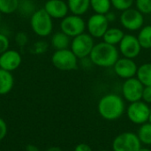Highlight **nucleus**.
Instances as JSON below:
<instances>
[{
	"label": "nucleus",
	"instance_id": "obj_1",
	"mask_svg": "<svg viewBox=\"0 0 151 151\" xmlns=\"http://www.w3.org/2000/svg\"><path fill=\"white\" fill-rule=\"evenodd\" d=\"M97 111L105 120H117L120 119L126 111L125 100L122 96L117 94H106L98 101Z\"/></svg>",
	"mask_w": 151,
	"mask_h": 151
},
{
	"label": "nucleus",
	"instance_id": "obj_2",
	"mask_svg": "<svg viewBox=\"0 0 151 151\" xmlns=\"http://www.w3.org/2000/svg\"><path fill=\"white\" fill-rule=\"evenodd\" d=\"M88 58L92 64L96 66L104 68L113 67L119 58V51L116 46L111 45L103 41L102 42L95 44Z\"/></svg>",
	"mask_w": 151,
	"mask_h": 151
},
{
	"label": "nucleus",
	"instance_id": "obj_3",
	"mask_svg": "<svg viewBox=\"0 0 151 151\" xmlns=\"http://www.w3.org/2000/svg\"><path fill=\"white\" fill-rule=\"evenodd\" d=\"M30 27L36 35L47 37L53 30V19L43 8L38 9L30 16Z\"/></svg>",
	"mask_w": 151,
	"mask_h": 151
},
{
	"label": "nucleus",
	"instance_id": "obj_4",
	"mask_svg": "<svg viewBox=\"0 0 151 151\" xmlns=\"http://www.w3.org/2000/svg\"><path fill=\"white\" fill-rule=\"evenodd\" d=\"M78 58L70 49L55 50L51 56V63L60 71L69 72L78 68Z\"/></svg>",
	"mask_w": 151,
	"mask_h": 151
},
{
	"label": "nucleus",
	"instance_id": "obj_5",
	"mask_svg": "<svg viewBox=\"0 0 151 151\" xmlns=\"http://www.w3.org/2000/svg\"><path fill=\"white\" fill-rule=\"evenodd\" d=\"M95 44L94 38L88 33L84 32L72 39L70 50L79 59H82L89 57Z\"/></svg>",
	"mask_w": 151,
	"mask_h": 151
},
{
	"label": "nucleus",
	"instance_id": "obj_6",
	"mask_svg": "<svg viewBox=\"0 0 151 151\" xmlns=\"http://www.w3.org/2000/svg\"><path fill=\"white\" fill-rule=\"evenodd\" d=\"M150 112L151 109L150 104L144 103L142 100L134 103H130V104L126 109L127 119L133 124L139 126L149 122Z\"/></svg>",
	"mask_w": 151,
	"mask_h": 151
},
{
	"label": "nucleus",
	"instance_id": "obj_7",
	"mask_svg": "<svg viewBox=\"0 0 151 151\" xmlns=\"http://www.w3.org/2000/svg\"><path fill=\"white\" fill-rule=\"evenodd\" d=\"M142 147V142L137 135L133 132H124L117 135L112 141V151H138Z\"/></svg>",
	"mask_w": 151,
	"mask_h": 151
},
{
	"label": "nucleus",
	"instance_id": "obj_8",
	"mask_svg": "<svg viewBox=\"0 0 151 151\" xmlns=\"http://www.w3.org/2000/svg\"><path fill=\"white\" fill-rule=\"evenodd\" d=\"M86 27L87 23L82 19V17L79 15H67L62 19L60 22V31L71 38L84 33Z\"/></svg>",
	"mask_w": 151,
	"mask_h": 151
},
{
	"label": "nucleus",
	"instance_id": "obj_9",
	"mask_svg": "<svg viewBox=\"0 0 151 151\" xmlns=\"http://www.w3.org/2000/svg\"><path fill=\"white\" fill-rule=\"evenodd\" d=\"M121 26L129 31L140 30L144 24V15L136 8H129L121 12L119 16Z\"/></svg>",
	"mask_w": 151,
	"mask_h": 151
},
{
	"label": "nucleus",
	"instance_id": "obj_10",
	"mask_svg": "<svg viewBox=\"0 0 151 151\" xmlns=\"http://www.w3.org/2000/svg\"><path fill=\"white\" fill-rule=\"evenodd\" d=\"M144 86L135 77L125 80L122 85V96L124 100L129 103H134L142 100Z\"/></svg>",
	"mask_w": 151,
	"mask_h": 151
},
{
	"label": "nucleus",
	"instance_id": "obj_11",
	"mask_svg": "<svg viewBox=\"0 0 151 151\" xmlns=\"http://www.w3.org/2000/svg\"><path fill=\"white\" fill-rule=\"evenodd\" d=\"M142 49L137 36L130 34L125 35L119 44V51L121 55L131 59L136 58L140 55Z\"/></svg>",
	"mask_w": 151,
	"mask_h": 151
},
{
	"label": "nucleus",
	"instance_id": "obj_12",
	"mask_svg": "<svg viewBox=\"0 0 151 151\" xmlns=\"http://www.w3.org/2000/svg\"><path fill=\"white\" fill-rule=\"evenodd\" d=\"M109 24L104 14L95 13L89 17L87 22L88 32L93 38H103L109 28Z\"/></svg>",
	"mask_w": 151,
	"mask_h": 151
},
{
	"label": "nucleus",
	"instance_id": "obj_13",
	"mask_svg": "<svg viewBox=\"0 0 151 151\" xmlns=\"http://www.w3.org/2000/svg\"><path fill=\"white\" fill-rule=\"evenodd\" d=\"M114 73L121 79L127 80L136 76L138 66L134 59L127 58H119L113 65Z\"/></svg>",
	"mask_w": 151,
	"mask_h": 151
},
{
	"label": "nucleus",
	"instance_id": "obj_14",
	"mask_svg": "<svg viewBox=\"0 0 151 151\" xmlns=\"http://www.w3.org/2000/svg\"><path fill=\"white\" fill-rule=\"evenodd\" d=\"M22 63V57L20 53L15 50L8 49L0 55V68L13 72L17 70Z\"/></svg>",
	"mask_w": 151,
	"mask_h": 151
},
{
	"label": "nucleus",
	"instance_id": "obj_15",
	"mask_svg": "<svg viewBox=\"0 0 151 151\" xmlns=\"http://www.w3.org/2000/svg\"><path fill=\"white\" fill-rule=\"evenodd\" d=\"M43 9L52 19H64L69 12L67 3L64 0H48L44 4Z\"/></svg>",
	"mask_w": 151,
	"mask_h": 151
},
{
	"label": "nucleus",
	"instance_id": "obj_16",
	"mask_svg": "<svg viewBox=\"0 0 151 151\" xmlns=\"http://www.w3.org/2000/svg\"><path fill=\"white\" fill-rule=\"evenodd\" d=\"M14 86V78L12 72L0 68V96L7 95Z\"/></svg>",
	"mask_w": 151,
	"mask_h": 151
},
{
	"label": "nucleus",
	"instance_id": "obj_17",
	"mask_svg": "<svg viewBox=\"0 0 151 151\" xmlns=\"http://www.w3.org/2000/svg\"><path fill=\"white\" fill-rule=\"evenodd\" d=\"M71 41H72L71 37H69L62 31H58L53 34V35L51 36L50 44L56 50H65V49H69L71 45Z\"/></svg>",
	"mask_w": 151,
	"mask_h": 151
},
{
	"label": "nucleus",
	"instance_id": "obj_18",
	"mask_svg": "<svg viewBox=\"0 0 151 151\" xmlns=\"http://www.w3.org/2000/svg\"><path fill=\"white\" fill-rule=\"evenodd\" d=\"M125 35L126 34L124 33V31L119 27H109L104 35L103 40L106 43L117 46L119 44Z\"/></svg>",
	"mask_w": 151,
	"mask_h": 151
},
{
	"label": "nucleus",
	"instance_id": "obj_19",
	"mask_svg": "<svg viewBox=\"0 0 151 151\" xmlns=\"http://www.w3.org/2000/svg\"><path fill=\"white\" fill-rule=\"evenodd\" d=\"M67 5L72 14L82 16L90 7V0H67Z\"/></svg>",
	"mask_w": 151,
	"mask_h": 151
},
{
	"label": "nucleus",
	"instance_id": "obj_20",
	"mask_svg": "<svg viewBox=\"0 0 151 151\" xmlns=\"http://www.w3.org/2000/svg\"><path fill=\"white\" fill-rule=\"evenodd\" d=\"M136 78L144 87H151V63H144L138 66Z\"/></svg>",
	"mask_w": 151,
	"mask_h": 151
},
{
	"label": "nucleus",
	"instance_id": "obj_21",
	"mask_svg": "<svg viewBox=\"0 0 151 151\" xmlns=\"http://www.w3.org/2000/svg\"><path fill=\"white\" fill-rule=\"evenodd\" d=\"M137 38L142 49H151V25L143 26L140 29Z\"/></svg>",
	"mask_w": 151,
	"mask_h": 151
},
{
	"label": "nucleus",
	"instance_id": "obj_22",
	"mask_svg": "<svg viewBox=\"0 0 151 151\" xmlns=\"http://www.w3.org/2000/svg\"><path fill=\"white\" fill-rule=\"evenodd\" d=\"M111 6V0H90V7L97 14H106Z\"/></svg>",
	"mask_w": 151,
	"mask_h": 151
},
{
	"label": "nucleus",
	"instance_id": "obj_23",
	"mask_svg": "<svg viewBox=\"0 0 151 151\" xmlns=\"http://www.w3.org/2000/svg\"><path fill=\"white\" fill-rule=\"evenodd\" d=\"M137 135L142 142L144 145H151V124L147 122L140 126Z\"/></svg>",
	"mask_w": 151,
	"mask_h": 151
},
{
	"label": "nucleus",
	"instance_id": "obj_24",
	"mask_svg": "<svg viewBox=\"0 0 151 151\" xmlns=\"http://www.w3.org/2000/svg\"><path fill=\"white\" fill-rule=\"evenodd\" d=\"M19 4V0H0V13L12 14L15 12Z\"/></svg>",
	"mask_w": 151,
	"mask_h": 151
},
{
	"label": "nucleus",
	"instance_id": "obj_25",
	"mask_svg": "<svg viewBox=\"0 0 151 151\" xmlns=\"http://www.w3.org/2000/svg\"><path fill=\"white\" fill-rule=\"evenodd\" d=\"M18 10H19V12H21L23 14L30 15V16L36 11L35 9L34 4L30 0H19Z\"/></svg>",
	"mask_w": 151,
	"mask_h": 151
},
{
	"label": "nucleus",
	"instance_id": "obj_26",
	"mask_svg": "<svg viewBox=\"0 0 151 151\" xmlns=\"http://www.w3.org/2000/svg\"><path fill=\"white\" fill-rule=\"evenodd\" d=\"M111 5L118 11L123 12L132 7L134 0H111Z\"/></svg>",
	"mask_w": 151,
	"mask_h": 151
},
{
	"label": "nucleus",
	"instance_id": "obj_27",
	"mask_svg": "<svg viewBox=\"0 0 151 151\" xmlns=\"http://www.w3.org/2000/svg\"><path fill=\"white\" fill-rule=\"evenodd\" d=\"M135 6L143 15L151 14V0H135Z\"/></svg>",
	"mask_w": 151,
	"mask_h": 151
},
{
	"label": "nucleus",
	"instance_id": "obj_28",
	"mask_svg": "<svg viewBox=\"0 0 151 151\" xmlns=\"http://www.w3.org/2000/svg\"><path fill=\"white\" fill-rule=\"evenodd\" d=\"M9 46H10L9 38L5 35L0 33V55L4 53L5 50H7L9 49Z\"/></svg>",
	"mask_w": 151,
	"mask_h": 151
},
{
	"label": "nucleus",
	"instance_id": "obj_29",
	"mask_svg": "<svg viewBox=\"0 0 151 151\" xmlns=\"http://www.w3.org/2000/svg\"><path fill=\"white\" fill-rule=\"evenodd\" d=\"M48 45L44 41H39L34 45V50L36 54L44 53L47 50Z\"/></svg>",
	"mask_w": 151,
	"mask_h": 151
},
{
	"label": "nucleus",
	"instance_id": "obj_30",
	"mask_svg": "<svg viewBox=\"0 0 151 151\" xmlns=\"http://www.w3.org/2000/svg\"><path fill=\"white\" fill-rule=\"evenodd\" d=\"M142 101L144 103L150 104H151V87H144L143 92H142Z\"/></svg>",
	"mask_w": 151,
	"mask_h": 151
},
{
	"label": "nucleus",
	"instance_id": "obj_31",
	"mask_svg": "<svg viewBox=\"0 0 151 151\" xmlns=\"http://www.w3.org/2000/svg\"><path fill=\"white\" fill-rule=\"evenodd\" d=\"M7 132H8L7 124H6V122L0 117V141H3V140L6 137Z\"/></svg>",
	"mask_w": 151,
	"mask_h": 151
},
{
	"label": "nucleus",
	"instance_id": "obj_32",
	"mask_svg": "<svg viewBox=\"0 0 151 151\" xmlns=\"http://www.w3.org/2000/svg\"><path fill=\"white\" fill-rule=\"evenodd\" d=\"M73 151H93V150L87 143H79L75 146Z\"/></svg>",
	"mask_w": 151,
	"mask_h": 151
},
{
	"label": "nucleus",
	"instance_id": "obj_33",
	"mask_svg": "<svg viewBox=\"0 0 151 151\" xmlns=\"http://www.w3.org/2000/svg\"><path fill=\"white\" fill-rule=\"evenodd\" d=\"M16 41H17V42H18V44H19V46L24 45V44L26 43V42H27L26 35H25V34H23V33H19V34H18L17 38H16Z\"/></svg>",
	"mask_w": 151,
	"mask_h": 151
},
{
	"label": "nucleus",
	"instance_id": "obj_34",
	"mask_svg": "<svg viewBox=\"0 0 151 151\" xmlns=\"http://www.w3.org/2000/svg\"><path fill=\"white\" fill-rule=\"evenodd\" d=\"M105 15V17H106V19H107V20L109 21V23H111V22H114L115 20H116V19H117V16H116V14L113 12H107L106 14H104Z\"/></svg>",
	"mask_w": 151,
	"mask_h": 151
},
{
	"label": "nucleus",
	"instance_id": "obj_35",
	"mask_svg": "<svg viewBox=\"0 0 151 151\" xmlns=\"http://www.w3.org/2000/svg\"><path fill=\"white\" fill-rule=\"evenodd\" d=\"M26 151H40L39 148L34 144H28L26 147Z\"/></svg>",
	"mask_w": 151,
	"mask_h": 151
},
{
	"label": "nucleus",
	"instance_id": "obj_36",
	"mask_svg": "<svg viewBox=\"0 0 151 151\" xmlns=\"http://www.w3.org/2000/svg\"><path fill=\"white\" fill-rule=\"evenodd\" d=\"M46 151H62V150L60 149V148H58V147H50V148H49L48 150Z\"/></svg>",
	"mask_w": 151,
	"mask_h": 151
},
{
	"label": "nucleus",
	"instance_id": "obj_37",
	"mask_svg": "<svg viewBox=\"0 0 151 151\" xmlns=\"http://www.w3.org/2000/svg\"><path fill=\"white\" fill-rule=\"evenodd\" d=\"M138 151H151V150L150 149H149V148H146V147H144V148H143V147H141L140 150Z\"/></svg>",
	"mask_w": 151,
	"mask_h": 151
},
{
	"label": "nucleus",
	"instance_id": "obj_38",
	"mask_svg": "<svg viewBox=\"0 0 151 151\" xmlns=\"http://www.w3.org/2000/svg\"><path fill=\"white\" fill-rule=\"evenodd\" d=\"M149 123H150L151 124V112H150V118H149Z\"/></svg>",
	"mask_w": 151,
	"mask_h": 151
},
{
	"label": "nucleus",
	"instance_id": "obj_39",
	"mask_svg": "<svg viewBox=\"0 0 151 151\" xmlns=\"http://www.w3.org/2000/svg\"><path fill=\"white\" fill-rule=\"evenodd\" d=\"M98 151H110V150H98Z\"/></svg>",
	"mask_w": 151,
	"mask_h": 151
},
{
	"label": "nucleus",
	"instance_id": "obj_40",
	"mask_svg": "<svg viewBox=\"0 0 151 151\" xmlns=\"http://www.w3.org/2000/svg\"><path fill=\"white\" fill-rule=\"evenodd\" d=\"M0 14H1V13H0Z\"/></svg>",
	"mask_w": 151,
	"mask_h": 151
}]
</instances>
